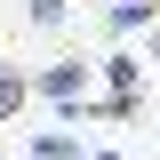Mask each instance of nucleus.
Listing matches in <instances>:
<instances>
[{
    "mask_svg": "<svg viewBox=\"0 0 160 160\" xmlns=\"http://www.w3.org/2000/svg\"><path fill=\"white\" fill-rule=\"evenodd\" d=\"M152 16H160V0H112V8H104V32L136 40V32H152Z\"/></svg>",
    "mask_w": 160,
    "mask_h": 160,
    "instance_id": "nucleus-3",
    "label": "nucleus"
},
{
    "mask_svg": "<svg viewBox=\"0 0 160 160\" xmlns=\"http://www.w3.org/2000/svg\"><path fill=\"white\" fill-rule=\"evenodd\" d=\"M72 160H128V152H72Z\"/></svg>",
    "mask_w": 160,
    "mask_h": 160,
    "instance_id": "nucleus-8",
    "label": "nucleus"
},
{
    "mask_svg": "<svg viewBox=\"0 0 160 160\" xmlns=\"http://www.w3.org/2000/svg\"><path fill=\"white\" fill-rule=\"evenodd\" d=\"M88 80H96V64H88V56H56L48 72H32V96H48L56 112H72V104L88 96Z\"/></svg>",
    "mask_w": 160,
    "mask_h": 160,
    "instance_id": "nucleus-1",
    "label": "nucleus"
},
{
    "mask_svg": "<svg viewBox=\"0 0 160 160\" xmlns=\"http://www.w3.org/2000/svg\"><path fill=\"white\" fill-rule=\"evenodd\" d=\"M16 160H24V152H16Z\"/></svg>",
    "mask_w": 160,
    "mask_h": 160,
    "instance_id": "nucleus-9",
    "label": "nucleus"
},
{
    "mask_svg": "<svg viewBox=\"0 0 160 160\" xmlns=\"http://www.w3.org/2000/svg\"><path fill=\"white\" fill-rule=\"evenodd\" d=\"M80 144H72V128H40L32 144H24V160H72Z\"/></svg>",
    "mask_w": 160,
    "mask_h": 160,
    "instance_id": "nucleus-5",
    "label": "nucleus"
},
{
    "mask_svg": "<svg viewBox=\"0 0 160 160\" xmlns=\"http://www.w3.org/2000/svg\"><path fill=\"white\" fill-rule=\"evenodd\" d=\"M144 56H152V64H160V16H152V32H144Z\"/></svg>",
    "mask_w": 160,
    "mask_h": 160,
    "instance_id": "nucleus-7",
    "label": "nucleus"
},
{
    "mask_svg": "<svg viewBox=\"0 0 160 160\" xmlns=\"http://www.w3.org/2000/svg\"><path fill=\"white\" fill-rule=\"evenodd\" d=\"M64 16H72V0H24V24H40V32H56Z\"/></svg>",
    "mask_w": 160,
    "mask_h": 160,
    "instance_id": "nucleus-6",
    "label": "nucleus"
},
{
    "mask_svg": "<svg viewBox=\"0 0 160 160\" xmlns=\"http://www.w3.org/2000/svg\"><path fill=\"white\" fill-rule=\"evenodd\" d=\"M24 96H32V72H16V64H0V128L24 112Z\"/></svg>",
    "mask_w": 160,
    "mask_h": 160,
    "instance_id": "nucleus-4",
    "label": "nucleus"
},
{
    "mask_svg": "<svg viewBox=\"0 0 160 160\" xmlns=\"http://www.w3.org/2000/svg\"><path fill=\"white\" fill-rule=\"evenodd\" d=\"M96 72H104L112 96H144V56H136V48H120V40H112V48L96 56Z\"/></svg>",
    "mask_w": 160,
    "mask_h": 160,
    "instance_id": "nucleus-2",
    "label": "nucleus"
}]
</instances>
